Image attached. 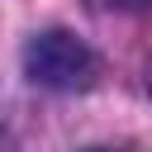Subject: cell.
Wrapping results in <instances>:
<instances>
[{
    "mask_svg": "<svg viewBox=\"0 0 152 152\" xmlns=\"http://www.w3.org/2000/svg\"><path fill=\"white\" fill-rule=\"evenodd\" d=\"M86 152H124V147H86Z\"/></svg>",
    "mask_w": 152,
    "mask_h": 152,
    "instance_id": "3",
    "label": "cell"
},
{
    "mask_svg": "<svg viewBox=\"0 0 152 152\" xmlns=\"http://www.w3.org/2000/svg\"><path fill=\"white\" fill-rule=\"evenodd\" d=\"M109 5H119V10H142L147 0H109Z\"/></svg>",
    "mask_w": 152,
    "mask_h": 152,
    "instance_id": "2",
    "label": "cell"
},
{
    "mask_svg": "<svg viewBox=\"0 0 152 152\" xmlns=\"http://www.w3.org/2000/svg\"><path fill=\"white\" fill-rule=\"evenodd\" d=\"M24 66L38 86H52V90H81L95 81V52L66 28L33 33L24 48Z\"/></svg>",
    "mask_w": 152,
    "mask_h": 152,
    "instance_id": "1",
    "label": "cell"
}]
</instances>
